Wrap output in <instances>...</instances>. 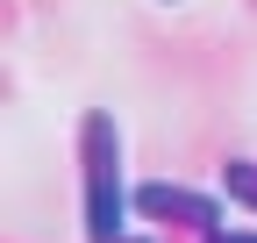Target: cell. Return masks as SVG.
<instances>
[{"label": "cell", "instance_id": "277c9868", "mask_svg": "<svg viewBox=\"0 0 257 243\" xmlns=\"http://www.w3.org/2000/svg\"><path fill=\"white\" fill-rule=\"evenodd\" d=\"M221 243H257V236H250V229H229V236H221Z\"/></svg>", "mask_w": 257, "mask_h": 243}, {"label": "cell", "instance_id": "5b68a950", "mask_svg": "<svg viewBox=\"0 0 257 243\" xmlns=\"http://www.w3.org/2000/svg\"><path fill=\"white\" fill-rule=\"evenodd\" d=\"M136 243H143V236H136Z\"/></svg>", "mask_w": 257, "mask_h": 243}, {"label": "cell", "instance_id": "7a4b0ae2", "mask_svg": "<svg viewBox=\"0 0 257 243\" xmlns=\"http://www.w3.org/2000/svg\"><path fill=\"white\" fill-rule=\"evenodd\" d=\"M136 207L150 222H221V207L193 186H136Z\"/></svg>", "mask_w": 257, "mask_h": 243}, {"label": "cell", "instance_id": "3957f363", "mask_svg": "<svg viewBox=\"0 0 257 243\" xmlns=\"http://www.w3.org/2000/svg\"><path fill=\"white\" fill-rule=\"evenodd\" d=\"M229 193H243V200L257 207V165H236V172H229Z\"/></svg>", "mask_w": 257, "mask_h": 243}, {"label": "cell", "instance_id": "6da1fadb", "mask_svg": "<svg viewBox=\"0 0 257 243\" xmlns=\"http://www.w3.org/2000/svg\"><path fill=\"white\" fill-rule=\"evenodd\" d=\"M79 158H86V243H121L128 186H121V129H114V114L93 107L79 122Z\"/></svg>", "mask_w": 257, "mask_h": 243}]
</instances>
